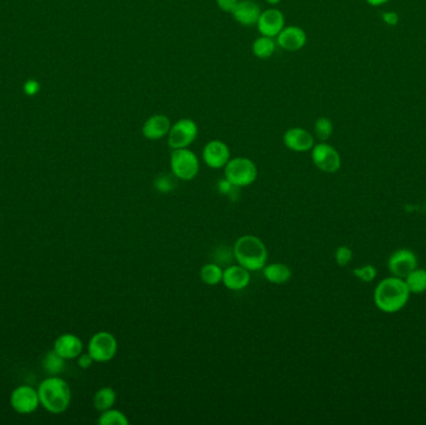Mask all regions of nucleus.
I'll list each match as a JSON object with an SVG mask.
<instances>
[{"label":"nucleus","instance_id":"32","mask_svg":"<svg viewBox=\"0 0 426 425\" xmlns=\"http://www.w3.org/2000/svg\"><path fill=\"white\" fill-rule=\"evenodd\" d=\"M238 1L239 0H216V4L222 12L232 13L238 4Z\"/></svg>","mask_w":426,"mask_h":425},{"label":"nucleus","instance_id":"18","mask_svg":"<svg viewBox=\"0 0 426 425\" xmlns=\"http://www.w3.org/2000/svg\"><path fill=\"white\" fill-rule=\"evenodd\" d=\"M54 350L64 360H74L83 353V342L75 334H61L55 339Z\"/></svg>","mask_w":426,"mask_h":425},{"label":"nucleus","instance_id":"26","mask_svg":"<svg viewBox=\"0 0 426 425\" xmlns=\"http://www.w3.org/2000/svg\"><path fill=\"white\" fill-rule=\"evenodd\" d=\"M333 130H334V126H333L331 118L322 116L315 120L314 134L318 137L320 141L326 142V140H329L331 136L333 135Z\"/></svg>","mask_w":426,"mask_h":425},{"label":"nucleus","instance_id":"27","mask_svg":"<svg viewBox=\"0 0 426 425\" xmlns=\"http://www.w3.org/2000/svg\"><path fill=\"white\" fill-rule=\"evenodd\" d=\"M176 180L173 175H167V173H161L157 178H155L154 186L155 189L157 190L161 194H168L172 190L176 189Z\"/></svg>","mask_w":426,"mask_h":425},{"label":"nucleus","instance_id":"34","mask_svg":"<svg viewBox=\"0 0 426 425\" xmlns=\"http://www.w3.org/2000/svg\"><path fill=\"white\" fill-rule=\"evenodd\" d=\"M95 360H93V357L89 355V353H86V355H81L77 357V364L80 366V368H83V369H88L90 366H93V363H94Z\"/></svg>","mask_w":426,"mask_h":425},{"label":"nucleus","instance_id":"22","mask_svg":"<svg viewBox=\"0 0 426 425\" xmlns=\"http://www.w3.org/2000/svg\"><path fill=\"white\" fill-rule=\"evenodd\" d=\"M116 403V392L111 387H102L95 393L94 407L99 412H105Z\"/></svg>","mask_w":426,"mask_h":425},{"label":"nucleus","instance_id":"19","mask_svg":"<svg viewBox=\"0 0 426 425\" xmlns=\"http://www.w3.org/2000/svg\"><path fill=\"white\" fill-rule=\"evenodd\" d=\"M262 271L267 281L273 284H287L292 277V270L290 266L281 263V262L266 265Z\"/></svg>","mask_w":426,"mask_h":425},{"label":"nucleus","instance_id":"9","mask_svg":"<svg viewBox=\"0 0 426 425\" xmlns=\"http://www.w3.org/2000/svg\"><path fill=\"white\" fill-rule=\"evenodd\" d=\"M388 268L393 276L405 278L410 272L418 268V257L408 248H400L393 252L388 260Z\"/></svg>","mask_w":426,"mask_h":425},{"label":"nucleus","instance_id":"5","mask_svg":"<svg viewBox=\"0 0 426 425\" xmlns=\"http://www.w3.org/2000/svg\"><path fill=\"white\" fill-rule=\"evenodd\" d=\"M171 173L182 181H191L200 171V160L194 151L187 148L172 150L170 155Z\"/></svg>","mask_w":426,"mask_h":425},{"label":"nucleus","instance_id":"13","mask_svg":"<svg viewBox=\"0 0 426 425\" xmlns=\"http://www.w3.org/2000/svg\"><path fill=\"white\" fill-rule=\"evenodd\" d=\"M283 144L293 153H308L314 146V137L303 128H290L284 132Z\"/></svg>","mask_w":426,"mask_h":425},{"label":"nucleus","instance_id":"1","mask_svg":"<svg viewBox=\"0 0 426 425\" xmlns=\"http://www.w3.org/2000/svg\"><path fill=\"white\" fill-rule=\"evenodd\" d=\"M374 303L384 314H397L407 306L410 297L404 278H384L374 290Z\"/></svg>","mask_w":426,"mask_h":425},{"label":"nucleus","instance_id":"11","mask_svg":"<svg viewBox=\"0 0 426 425\" xmlns=\"http://www.w3.org/2000/svg\"><path fill=\"white\" fill-rule=\"evenodd\" d=\"M38 390L29 385H20L13 390L10 396V404L15 412L20 414H30L36 410L39 405Z\"/></svg>","mask_w":426,"mask_h":425},{"label":"nucleus","instance_id":"33","mask_svg":"<svg viewBox=\"0 0 426 425\" xmlns=\"http://www.w3.org/2000/svg\"><path fill=\"white\" fill-rule=\"evenodd\" d=\"M381 19L385 24L395 26L399 23V15L395 12H385L381 14Z\"/></svg>","mask_w":426,"mask_h":425},{"label":"nucleus","instance_id":"17","mask_svg":"<svg viewBox=\"0 0 426 425\" xmlns=\"http://www.w3.org/2000/svg\"><path fill=\"white\" fill-rule=\"evenodd\" d=\"M260 13V6L253 0H239L231 14L239 25L253 26L258 22Z\"/></svg>","mask_w":426,"mask_h":425},{"label":"nucleus","instance_id":"25","mask_svg":"<svg viewBox=\"0 0 426 425\" xmlns=\"http://www.w3.org/2000/svg\"><path fill=\"white\" fill-rule=\"evenodd\" d=\"M100 425H129L130 422L123 412L118 409H107L105 412H101L100 417L97 419Z\"/></svg>","mask_w":426,"mask_h":425},{"label":"nucleus","instance_id":"23","mask_svg":"<svg viewBox=\"0 0 426 425\" xmlns=\"http://www.w3.org/2000/svg\"><path fill=\"white\" fill-rule=\"evenodd\" d=\"M223 270L216 263H207L200 270V278L203 284L207 286H217L222 282Z\"/></svg>","mask_w":426,"mask_h":425},{"label":"nucleus","instance_id":"3","mask_svg":"<svg viewBox=\"0 0 426 425\" xmlns=\"http://www.w3.org/2000/svg\"><path fill=\"white\" fill-rule=\"evenodd\" d=\"M38 394L40 404L50 413H63L70 405V387L59 377H50L42 382Z\"/></svg>","mask_w":426,"mask_h":425},{"label":"nucleus","instance_id":"14","mask_svg":"<svg viewBox=\"0 0 426 425\" xmlns=\"http://www.w3.org/2000/svg\"><path fill=\"white\" fill-rule=\"evenodd\" d=\"M307 44V34L304 29L297 25L284 26V29L277 36V45L285 52L294 53L299 52Z\"/></svg>","mask_w":426,"mask_h":425},{"label":"nucleus","instance_id":"2","mask_svg":"<svg viewBox=\"0 0 426 425\" xmlns=\"http://www.w3.org/2000/svg\"><path fill=\"white\" fill-rule=\"evenodd\" d=\"M233 257L237 265L247 268L249 272L262 271L267 265L268 251L260 237L244 235L235 243Z\"/></svg>","mask_w":426,"mask_h":425},{"label":"nucleus","instance_id":"12","mask_svg":"<svg viewBox=\"0 0 426 425\" xmlns=\"http://www.w3.org/2000/svg\"><path fill=\"white\" fill-rule=\"evenodd\" d=\"M283 13L276 8L267 9L265 12L260 13V18L257 22V29L260 33V36H269V38H277L279 33L284 29Z\"/></svg>","mask_w":426,"mask_h":425},{"label":"nucleus","instance_id":"7","mask_svg":"<svg viewBox=\"0 0 426 425\" xmlns=\"http://www.w3.org/2000/svg\"><path fill=\"white\" fill-rule=\"evenodd\" d=\"M118 339L110 332H97L90 339L88 346L89 353L95 362L105 363L113 360L118 353Z\"/></svg>","mask_w":426,"mask_h":425},{"label":"nucleus","instance_id":"21","mask_svg":"<svg viewBox=\"0 0 426 425\" xmlns=\"http://www.w3.org/2000/svg\"><path fill=\"white\" fill-rule=\"evenodd\" d=\"M404 281L408 286L410 293L420 295L426 292V270L415 268L414 271L410 272L408 276L404 278Z\"/></svg>","mask_w":426,"mask_h":425},{"label":"nucleus","instance_id":"31","mask_svg":"<svg viewBox=\"0 0 426 425\" xmlns=\"http://www.w3.org/2000/svg\"><path fill=\"white\" fill-rule=\"evenodd\" d=\"M217 189H219V194L231 196L235 191L238 190V187L233 186L228 180L223 178V180H219V183H217Z\"/></svg>","mask_w":426,"mask_h":425},{"label":"nucleus","instance_id":"24","mask_svg":"<svg viewBox=\"0 0 426 425\" xmlns=\"http://www.w3.org/2000/svg\"><path fill=\"white\" fill-rule=\"evenodd\" d=\"M42 366H44V369L47 374L58 376L64 371L65 360L63 357H60L55 350H52L45 355V358L42 360Z\"/></svg>","mask_w":426,"mask_h":425},{"label":"nucleus","instance_id":"20","mask_svg":"<svg viewBox=\"0 0 426 425\" xmlns=\"http://www.w3.org/2000/svg\"><path fill=\"white\" fill-rule=\"evenodd\" d=\"M276 47L277 42H274V38L260 36L252 45V53L258 59H268L276 52Z\"/></svg>","mask_w":426,"mask_h":425},{"label":"nucleus","instance_id":"4","mask_svg":"<svg viewBox=\"0 0 426 425\" xmlns=\"http://www.w3.org/2000/svg\"><path fill=\"white\" fill-rule=\"evenodd\" d=\"M225 178L238 189L247 187L255 183L258 176V169L255 162L248 157H233L223 167Z\"/></svg>","mask_w":426,"mask_h":425},{"label":"nucleus","instance_id":"6","mask_svg":"<svg viewBox=\"0 0 426 425\" xmlns=\"http://www.w3.org/2000/svg\"><path fill=\"white\" fill-rule=\"evenodd\" d=\"M198 136V126L192 118H180L175 124L171 125V129L167 135V144L171 150L176 148H187L196 141Z\"/></svg>","mask_w":426,"mask_h":425},{"label":"nucleus","instance_id":"16","mask_svg":"<svg viewBox=\"0 0 426 425\" xmlns=\"http://www.w3.org/2000/svg\"><path fill=\"white\" fill-rule=\"evenodd\" d=\"M251 282V272L239 266V265H232L226 267L222 276V284L226 288L231 291H242L247 288Z\"/></svg>","mask_w":426,"mask_h":425},{"label":"nucleus","instance_id":"29","mask_svg":"<svg viewBox=\"0 0 426 425\" xmlns=\"http://www.w3.org/2000/svg\"><path fill=\"white\" fill-rule=\"evenodd\" d=\"M334 257H336L338 266L345 267L347 265H349L353 260V251L347 246H340V247L337 248Z\"/></svg>","mask_w":426,"mask_h":425},{"label":"nucleus","instance_id":"36","mask_svg":"<svg viewBox=\"0 0 426 425\" xmlns=\"http://www.w3.org/2000/svg\"><path fill=\"white\" fill-rule=\"evenodd\" d=\"M266 1L268 4H271V6H277L282 0H266Z\"/></svg>","mask_w":426,"mask_h":425},{"label":"nucleus","instance_id":"10","mask_svg":"<svg viewBox=\"0 0 426 425\" xmlns=\"http://www.w3.org/2000/svg\"><path fill=\"white\" fill-rule=\"evenodd\" d=\"M203 162L213 170L223 169L231 160V151L226 142L221 140L208 141L202 150Z\"/></svg>","mask_w":426,"mask_h":425},{"label":"nucleus","instance_id":"30","mask_svg":"<svg viewBox=\"0 0 426 425\" xmlns=\"http://www.w3.org/2000/svg\"><path fill=\"white\" fill-rule=\"evenodd\" d=\"M23 90L24 94L26 95V96H36L40 91V84H39L38 80L30 79V80H26L25 84H24Z\"/></svg>","mask_w":426,"mask_h":425},{"label":"nucleus","instance_id":"8","mask_svg":"<svg viewBox=\"0 0 426 425\" xmlns=\"http://www.w3.org/2000/svg\"><path fill=\"white\" fill-rule=\"evenodd\" d=\"M310 151H312V161L320 171L334 173L340 169L342 166L340 155L338 153L337 148H333L329 144L320 142L318 145H314Z\"/></svg>","mask_w":426,"mask_h":425},{"label":"nucleus","instance_id":"15","mask_svg":"<svg viewBox=\"0 0 426 425\" xmlns=\"http://www.w3.org/2000/svg\"><path fill=\"white\" fill-rule=\"evenodd\" d=\"M171 120L164 114L152 115L142 125V135L150 141H157L168 135L171 129Z\"/></svg>","mask_w":426,"mask_h":425},{"label":"nucleus","instance_id":"28","mask_svg":"<svg viewBox=\"0 0 426 425\" xmlns=\"http://www.w3.org/2000/svg\"><path fill=\"white\" fill-rule=\"evenodd\" d=\"M353 275H354L355 277L358 278V279H361V282L370 284V282H373L375 277H377L378 271H377V268H375L373 265H364V266L359 267V268H354Z\"/></svg>","mask_w":426,"mask_h":425},{"label":"nucleus","instance_id":"35","mask_svg":"<svg viewBox=\"0 0 426 425\" xmlns=\"http://www.w3.org/2000/svg\"><path fill=\"white\" fill-rule=\"evenodd\" d=\"M369 6H384L385 3H388L389 0H365Z\"/></svg>","mask_w":426,"mask_h":425}]
</instances>
